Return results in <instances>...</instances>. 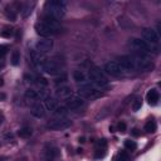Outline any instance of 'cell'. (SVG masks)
Here are the masks:
<instances>
[{"mask_svg": "<svg viewBox=\"0 0 161 161\" xmlns=\"http://www.w3.org/2000/svg\"><path fill=\"white\" fill-rule=\"evenodd\" d=\"M45 10L47 14L50 16H54L56 19H61L62 16H64L66 14V4L63 1H58V0H54V1H48L45 4Z\"/></svg>", "mask_w": 161, "mask_h": 161, "instance_id": "cell-1", "label": "cell"}, {"mask_svg": "<svg viewBox=\"0 0 161 161\" xmlns=\"http://www.w3.org/2000/svg\"><path fill=\"white\" fill-rule=\"evenodd\" d=\"M88 77H90V79L92 80V82L95 83L97 87H100V88H105V87L108 86V80H107V78L105 77L103 72L101 71V69H98V68H93V69H91L90 73H88Z\"/></svg>", "mask_w": 161, "mask_h": 161, "instance_id": "cell-2", "label": "cell"}, {"mask_svg": "<svg viewBox=\"0 0 161 161\" xmlns=\"http://www.w3.org/2000/svg\"><path fill=\"white\" fill-rule=\"evenodd\" d=\"M78 93L82 98H91V100H95L101 96L100 91H97L90 83H80V86L78 87Z\"/></svg>", "mask_w": 161, "mask_h": 161, "instance_id": "cell-3", "label": "cell"}, {"mask_svg": "<svg viewBox=\"0 0 161 161\" xmlns=\"http://www.w3.org/2000/svg\"><path fill=\"white\" fill-rule=\"evenodd\" d=\"M71 125H72V121L68 120V118H56V120H52L50 122H48L47 127L53 131H62L71 127Z\"/></svg>", "mask_w": 161, "mask_h": 161, "instance_id": "cell-4", "label": "cell"}, {"mask_svg": "<svg viewBox=\"0 0 161 161\" xmlns=\"http://www.w3.org/2000/svg\"><path fill=\"white\" fill-rule=\"evenodd\" d=\"M105 72L112 77H121L122 76V69L117 62H107L105 64Z\"/></svg>", "mask_w": 161, "mask_h": 161, "instance_id": "cell-5", "label": "cell"}, {"mask_svg": "<svg viewBox=\"0 0 161 161\" xmlns=\"http://www.w3.org/2000/svg\"><path fill=\"white\" fill-rule=\"evenodd\" d=\"M131 44H132V47L135 49H137L138 53L145 54V53L151 52V48H150L149 43H146L145 40L140 39V38H132V39H131Z\"/></svg>", "mask_w": 161, "mask_h": 161, "instance_id": "cell-6", "label": "cell"}, {"mask_svg": "<svg viewBox=\"0 0 161 161\" xmlns=\"http://www.w3.org/2000/svg\"><path fill=\"white\" fill-rule=\"evenodd\" d=\"M142 37L145 39L146 43H151V44H157L160 38H159V34L156 33V30L151 28H145L142 30Z\"/></svg>", "mask_w": 161, "mask_h": 161, "instance_id": "cell-7", "label": "cell"}, {"mask_svg": "<svg viewBox=\"0 0 161 161\" xmlns=\"http://www.w3.org/2000/svg\"><path fill=\"white\" fill-rule=\"evenodd\" d=\"M84 106V100L82 97L74 96V97H69L67 98V108L72 109V111H77V109H80Z\"/></svg>", "mask_w": 161, "mask_h": 161, "instance_id": "cell-8", "label": "cell"}, {"mask_svg": "<svg viewBox=\"0 0 161 161\" xmlns=\"http://www.w3.org/2000/svg\"><path fill=\"white\" fill-rule=\"evenodd\" d=\"M52 48H53V40L49 39V38H45V39H43V40H39L35 45V50L40 54L50 52Z\"/></svg>", "mask_w": 161, "mask_h": 161, "instance_id": "cell-9", "label": "cell"}, {"mask_svg": "<svg viewBox=\"0 0 161 161\" xmlns=\"http://www.w3.org/2000/svg\"><path fill=\"white\" fill-rule=\"evenodd\" d=\"M35 32H37L38 35L44 37V38H48L53 34H57L56 30H53L52 28H49L48 25H45L44 23H37L35 24Z\"/></svg>", "mask_w": 161, "mask_h": 161, "instance_id": "cell-10", "label": "cell"}, {"mask_svg": "<svg viewBox=\"0 0 161 161\" xmlns=\"http://www.w3.org/2000/svg\"><path fill=\"white\" fill-rule=\"evenodd\" d=\"M42 71H44L47 74H50V76H54L59 73V66L54 61H50V59H47L44 62L43 67H42Z\"/></svg>", "mask_w": 161, "mask_h": 161, "instance_id": "cell-11", "label": "cell"}, {"mask_svg": "<svg viewBox=\"0 0 161 161\" xmlns=\"http://www.w3.org/2000/svg\"><path fill=\"white\" fill-rule=\"evenodd\" d=\"M118 66L121 67L122 71H133L136 69V67H135V63H133V59L131 58L130 56H124L118 59Z\"/></svg>", "mask_w": 161, "mask_h": 161, "instance_id": "cell-12", "label": "cell"}, {"mask_svg": "<svg viewBox=\"0 0 161 161\" xmlns=\"http://www.w3.org/2000/svg\"><path fill=\"white\" fill-rule=\"evenodd\" d=\"M42 23H44L45 25H48L49 28H52L53 30H56L57 33L59 32V28H61V25H59V20L56 19L54 16H50V15H44V18H43V22Z\"/></svg>", "mask_w": 161, "mask_h": 161, "instance_id": "cell-13", "label": "cell"}, {"mask_svg": "<svg viewBox=\"0 0 161 161\" xmlns=\"http://www.w3.org/2000/svg\"><path fill=\"white\" fill-rule=\"evenodd\" d=\"M30 57H32V61H33V63L35 64V67L37 68H39V69H42V67H43V64H44V62L47 61V59L42 56L40 53H38L37 50H32V53H30Z\"/></svg>", "mask_w": 161, "mask_h": 161, "instance_id": "cell-14", "label": "cell"}, {"mask_svg": "<svg viewBox=\"0 0 161 161\" xmlns=\"http://www.w3.org/2000/svg\"><path fill=\"white\" fill-rule=\"evenodd\" d=\"M30 112H32V115L37 118H43L45 116V107L42 103H35L32 106Z\"/></svg>", "mask_w": 161, "mask_h": 161, "instance_id": "cell-15", "label": "cell"}, {"mask_svg": "<svg viewBox=\"0 0 161 161\" xmlns=\"http://www.w3.org/2000/svg\"><path fill=\"white\" fill-rule=\"evenodd\" d=\"M146 100L147 102H149V105L151 106H156L160 100V95L159 92L155 90V88H152V90H150L149 92H147V96H146Z\"/></svg>", "mask_w": 161, "mask_h": 161, "instance_id": "cell-16", "label": "cell"}, {"mask_svg": "<svg viewBox=\"0 0 161 161\" xmlns=\"http://www.w3.org/2000/svg\"><path fill=\"white\" fill-rule=\"evenodd\" d=\"M56 95H57L58 98H69L71 95H72V90L68 86H61V87L57 88Z\"/></svg>", "mask_w": 161, "mask_h": 161, "instance_id": "cell-17", "label": "cell"}, {"mask_svg": "<svg viewBox=\"0 0 161 161\" xmlns=\"http://www.w3.org/2000/svg\"><path fill=\"white\" fill-rule=\"evenodd\" d=\"M25 98L28 101H30V102H34V101H38L39 100V93H38L35 90H32V88H29V90L25 91Z\"/></svg>", "mask_w": 161, "mask_h": 161, "instance_id": "cell-18", "label": "cell"}, {"mask_svg": "<svg viewBox=\"0 0 161 161\" xmlns=\"http://www.w3.org/2000/svg\"><path fill=\"white\" fill-rule=\"evenodd\" d=\"M67 115H68V108L63 107V106H61V107H57L53 111V116L56 117V118H66Z\"/></svg>", "mask_w": 161, "mask_h": 161, "instance_id": "cell-19", "label": "cell"}, {"mask_svg": "<svg viewBox=\"0 0 161 161\" xmlns=\"http://www.w3.org/2000/svg\"><path fill=\"white\" fill-rule=\"evenodd\" d=\"M44 102H45V107H47V109H49V111H54V109L58 107L57 100L53 98V97H45Z\"/></svg>", "mask_w": 161, "mask_h": 161, "instance_id": "cell-20", "label": "cell"}, {"mask_svg": "<svg viewBox=\"0 0 161 161\" xmlns=\"http://www.w3.org/2000/svg\"><path fill=\"white\" fill-rule=\"evenodd\" d=\"M57 155H58V151L56 147H49V149H47L44 152V157L47 161H53Z\"/></svg>", "mask_w": 161, "mask_h": 161, "instance_id": "cell-21", "label": "cell"}, {"mask_svg": "<svg viewBox=\"0 0 161 161\" xmlns=\"http://www.w3.org/2000/svg\"><path fill=\"white\" fill-rule=\"evenodd\" d=\"M73 79L77 83H84L86 82V74L82 71H74L73 72Z\"/></svg>", "mask_w": 161, "mask_h": 161, "instance_id": "cell-22", "label": "cell"}, {"mask_svg": "<svg viewBox=\"0 0 161 161\" xmlns=\"http://www.w3.org/2000/svg\"><path fill=\"white\" fill-rule=\"evenodd\" d=\"M32 129L30 127H23V129H20L18 131V135L20 137H23V138H28V137H30L32 136Z\"/></svg>", "mask_w": 161, "mask_h": 161, "instance_id": "cell-23", "label": "cell"}, {"mask_svg": "<svg viewBox=\"0 0 161 161\" xmlns=\"http://www.w3.org/2000/svg\"><path fill=\"white\" fill-rule=\"evenodd\" d=\"M33 5H34V4H33V3H27V4H25V5H24L23 10H22V14H23L24 18H28V16L30 15L32 9H33Z\"/></svg>", "mask_w": 161, "mask_h": 161, "instance_id": "cell-24", "label": "cell"}, {"mask_svg": "<svg viewBox=\"0 0 161 161\" xmlns=\"http://www.w3.org/2000/svg\"><path fill=\"white\" fill-rule=\"evenodd\" d=\"M11 64L13 66H18L19 64V62H20V53L18 52V50H14L11 54Z\"/></svg>", "mask_w": 161, "mask_h": 161, "instance_id": "cell-25", "label": "cell"}, {"mask_svg": "<svg viewBox=\"0 0 161 161\" xmlns=\"http://www.w3.org/2000/svg\"><path fill=\"white\" fill-rule=\"evenodd\" d=\"M125 147L127 150H130V151H135L137 149V143L135 141H131V140H126V141H125Z\"/></svg>", "mask_w": 161, "mask_h": 161, "instance_id": "cell-26", "label": "cell"}, {"mask_svg": "<svg viewBox=\"0 0 161 161\" xmlns=\"http://www.w3.org/2000/svg\"><path fill=\"white\" fill-rule=\"evenodd\" d=\"M145 131L146 132H155L156 131V124L155 121H149L145 125Z\"/></svg>", "mask_w": 161, "mask_h": 161, "instance_id": "cell-27", "label": "cell"}, {"mask_svg": "<svg viewBox=\"0 0 161 161\" xmlns=\"http://www.w3.org/2000/svg\"><path fill=\"white\" fill-rule=\"evenodd\" d=\"M5 15H6V18L8 19H10L11 22H14V20L16 19V14H15V11L11 9H9V8H6V10H5Z\"/></svg>", "mask_w": 161, "mask_h": 161, "instance_id": "cell-28", "label": "cell"}, {"mask_svg": "<svg viewBox=\"0 0 161 161\" xmlns=\"http://www.w3.org/2000/svg\"><path fill=\"white\" fill-rule=\"evenodd\" d=\"M113 161H129V155H127L125 151H121L120 154L113 159Z\"/></svg>", "mask_w": 161, "mask_h": 161, "instance_id": "cell-29", "label": "cell"}, {"mask_svg": "<svg viewBox=\"0 0 161 161\" xmlns=\"http://www.w3.org/2000/svg\"><path fill=\"white\" fill-rule=\"evenodd\" d=\"M13 35V29L10 28H5L4 30L0 32V37H3V38H10Z\"/></svg>", "mask_w": 161, "mask_h": 161, "instance_id": "cell-30", "label": "cell"}, {"mask_svg": "<svg viewBox=\"0 0 161 161\" xmlns=\"http://www.w3.org/2000/svg\"><path fill=\"white\" fill-rule=\"evenodd\" d=\"M8 50H9V47L6 44H0V58H4L6 56Z\"/></svg>", "mask_w": 161, "mask_h": 161, "instance_id": "cell-31", "label": "cell"}, {"mask_svg": "<svg viewBox=\"0 0 161 161\" xmlns=\"http://www.w3.org/2000/svg\"><path fill=\"white\" fill-rule=\"evenodd\" d=\"M141 106H142V100L141 98H137L136 101H135L133 106H132V109H133V111H138V109L141 108Z\"/></svg>", "mask_w": 161, "mask_h": 161, "instance_id": "cell-32", "label": "cell"}, {"mask_svg": "<svg viewBox=\"0 0 161 161\" xmlns=\"http://www.w3.org/2000/svg\"><path fill=\"white\" fill-rule=\"evenodd\" d=\"M35 82H37L38 84H39V86H43V87L48 86V82H47V79H45V78H43V77H37Z\"/></svg>", "mask_w": 161, "mask_h": 161, "instance_id": "cell-33", "label": "cell"}, {"mask_svg": "<svg viewBox=\"0 0 161 161\" xmlns=\"http://www.w3.org/2000/svg\"><path fill=\"white\" fill-rule=\"evenodd\" d=\"M106 155V149H97L96 152V159H102Z\"/></svg>", "mask_w": 161, "mask_h": 161, "instance_id": "cell-34", "label": "cell"}, {"mask_svg": "<svg viewBox=\"0 0 161 161\" xmlns=\"http://www.w3.org/2000/svg\"><path fill=\"white\" fill-rule=\"evenodd\" d=\"M64 82H67V76H66V74H62L61 77H58L56 80H54V83H56V84H59V83H64Z\"/></svg>", "mask_w": 161, "mask_h": 161, "instance_id": "cell-35", "label": "cell"}, {"mask_svg": "<svg viewBox=\"0 0 161 161\" xmlns=\"http://www.w3.org/2000/svg\"><path fill=\"white\" fill-rule=\"evenodd\" d=\"M106 147H107L106 140H100V141L97 142V149H106Z\"/></svg>", "mask_w": 161, "mask_h": 161, "instance_id": "cell-36", "label": "cell"}, {"mask_svg": "<svg viewBox=\"0 0 161 161\" xmlns=\"http://www.w3.org/2000/svg\"><path fill=\"white\" fill-rule=\"evenodd\" d=\"M117 130L120 131V132H125L126 131V124L125 122H120V124L117 125Z\"/></svg>", "mask_w": 161, "mask_h": 161, "instance_id": "cell-37", "label": "cell"}, {"mask_svg": "<svg viewBox=\"0 0 161 161\" xmlns=\"http://www.w3.org/2000/svg\"><path fill=\"white\" fill-rule=\"evenodd\" d=\"M132 133L135 135V136H138V132H137V130H136V129H135V130L132 131Z\"/></svg>", "mask_w": 161, "mask_h": 161, "instance_id": "cell-38", "label": "cell"}, {"mask_svg": "<svg viewBox=\"0 0 161 161\" xmlns=\"http://www.w3.org/2000/svg\"><path fill=\"white\" fill-rule=\"evenodd\" d=\"M3 84H4V82H3V78L0 77V86H3Z\"/></svg>", "mask_w": 161, "mask_h": 161, "instance_id": "cell-39", "label": "cell"}, {"mask_svg": "<svg viewBox=\"0 0 161 161\" xmlns=\"http://www.w3.org/2000/svg\"><path fill=\"white\" fill-rule=\"evenodd\" d=\"M3 67H4V64H3V63H1V64H0V68H3Z\"/></svg>", "mask_w": 161, "mask_h": 161, "instance_id": "cell-40", "label": "cell"}, {"mask_svg": "<svg viewBox=\"0 0 161 161\" xmlns=\"http://www.w3.org/2000/svg\"><path fill=\"white\" fill-rule=\"evenodd\" d=\"M0 124H1V121H0Z\"/></svg>", "mask_w": 161, "mask_h": 161, "instance_id": "cell-41", "label": "cell"}]
</instances>
